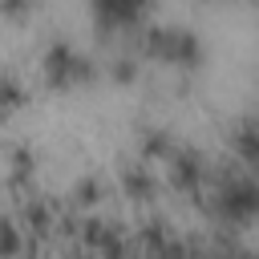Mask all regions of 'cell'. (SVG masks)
I'll use <instances>...</instances> for the list:
<instances>
[{
  "label": "cell",
  "instance_id": "6da1fadb",
  "mask_svg": "<svg viewBox=\"0 0 259 259\" xmlns=\"http://www.w3.org/2000/svg\"><path fill=\"white\" fill-rule=\"evenodd\" d=\"M223 210L235 214V219L255 214V210H259V186H251V182H235V186H227V190H223Z\"/></svg>",
  "mask_w": 259,
  "mask_h": 259
}]
</instances>
